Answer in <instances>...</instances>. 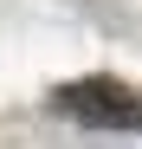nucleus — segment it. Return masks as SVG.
Segmentation results:
<instances>
[{"label":"nucleus","mask_w":142,"mask_h":149,"mask_svg":"<svg viewBox=\"0 0 142 149\" xmlns=\"http://www.w3.org/2000/svg\"><path fill=\"white\" fill-rule=\"evenodd\" d=\"M58 104H65L71 117H84V123H142V104H136L123 84H110V78L65 84V91H58Z\"/></svg>","instance_id":"nucleus-1"}]
</instances>
